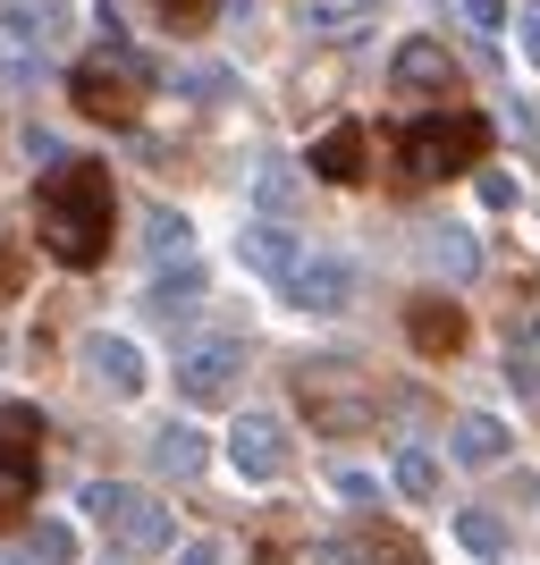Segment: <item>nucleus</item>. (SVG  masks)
Returning <instances> with one entry per match:
<instances>
[{
	"mask_svg": "<svg viewBox=\"0 0 540 565\" xmlns=\"http://www.w3.org/2000/svg\"><path fill=\"white\" fill-rule=\"evenodd\" d=\"M110 220H118V186L102 161H60L43 169V186H34V236H43L51 262H68V270H94L110 254Z\"/></svg>",
	"mask_w": 540,
	"mask_h": 565,
	"instance_id": "1",
	"label": "nucleus"
},
{
	"mask_svg": "<svg viewBox=\"0 0 540 565\" xmlns=\"http://www.w3.org/2000/svg\"><path fill=\"white\" fill-rule=\"evenodd\" d=\"M481 152H490V118L440 110V118H414V127L398 136V178H405V186H440V178L473 169Z\"/></svg>",
	"mask_w": 540,
	"mask_h": 565,
	"instance_id": "2",
	"label": "nucleus"
},
{
	"mask_svg": "<svg viewBox=\"0 0 540 565\" xmlns=\"http://www.w3.org/2000/svg\"><path fill=\"white\" fill-rule=\"evenodd\" d=\"M144 85H152V76H144V60L136 51H94V60H76V76H68V94H76V110L85 118H102V127H127V118L144 110Z\"/></svg>",
	"mask_w": 540,
	"mask_h": 565,
	"instance_id": "3",
	"label": "nucleus"
},
{
	"mask_svg": "<svg viewBox=\"0 0 540 565\" xmlns=\"http://www.w3.org/2000/svg\"><path fill=\"white\" fill-rule=\"evenodd\" d=\"M85 515L110 532L127 557H152V548H169V507L152 490H127V481H94L85 490Z\"/></svg>",
	"mask_w": 540,
	"mask_h": 565,
	"instance_id": "4",
	"label": "nucleus"
},
{
	"mask_svg": "<svg viewBox=\"0 0 540 565\" xmlns=\"http://www.w3.org/2000/svg\"><path fill=\"white\" fill-rule=\"evenodd\" d=\"M236 380H245V338L203 330V338H187V347H178V397H187V405L236 397Z\"/></svg>",
	"mask_w": 540,
	"mask_h": 565,
	"instance_id": "5",
	"label": "nucleus"
},
{
	"mask_svg": "<svg viewBox=\"0 0 540 565\" xmlns=\"http://www.w3.org/2000/svg\"><path fill=\"white\" fill-rule=\"evenodd\" d=\"M34 465H43V414L34 405H0V523L25 507Z\"/></svg>",
	"mask_w": 540,
	"mask_h": 565,
	"instance_id": "6",
	"label": "nucleus"
},
{
	"mask_svg": "<svg viewBox=\"0 0 540 565\" xmlns=\"http://www.w3.org/2000/svg\"><path fill=\"white\" fill-rule=\"evenodd\" d=\"M305 405H313V423L321 430H363L380 414L372 405V388H363V372H347V363H305Z\"/></svg>",
	"mask_w": 540,
	"mask_h": 565,
	"instance_id": "7",
	"label": "nucleus"
},
{
	"mask_svg": "<svg viewBox=\"0 0 540 565\" xmlns=\"http://www.w3.org/2000/svg\"><path fill=\"white\" fill-rule=\"evenodd\" d=\"M229 465H236V481H279V472L296 465L287 423H271V414H236V423H229Z\"/></svg>",
	"mask_w": 540,
	"mask_h": 565,
	"instance_id": "8",
	"label": "nucleus"
},
{
	"mask_svg": "<svg viewBox=\"0 0 540 565\" xmlns=\"http://www.w3.org/2000/svg\"><path fill=\"white\" fill-rule=\"evenodd\" d=\"M389 85H398V94H414V102L456 94V60H447V43H431V34L398 43V60H389Z\"/></svg>",
	"mask_w": 540,
	"mask_h": 565,
	"instance_id": "9",
	"label": "nucleus"
},
{
	"mask_svg": "<svg viewBox=\"0 0 540 565\" xmlns=\"http://www.w3.org/2000/svg\"><path fill=\"white\" fill-rule=\"evenodd\" d=\"M287 296H296L305 312H347V305H354V262H338V254H296Z\"/></svg>",
	"mask_w": 540,
	"mask_h": 565,
	"instance_id": "10",
	"label": "nucleus"
},
{
	"mask_svg": "<svg viewBox=\"0 0 540 565\" xmlns=\"http://www.w3.org/2000/svg\"><path fill=\"white\" fill-rule=\"evenodd\" d=\"M85 372H94L110 397H144V347H136V338H118V330L85 338Z\"/></svg>",
	"mask_w": 540,
	"mask_h": 565,
	"instance_id": "11",
	"label": "nucleus"
},
{
	"mask_svg": "<svg viewBox=\"0 0 540 565\" xmlns=\"http://www.w3.org/2000/svg\"><path fill=\"white\" fill-rule=\"evenodd\" d=\"M447 456H456V465H507V456H516V430L498 423V414H456V430H447Z\"/></svg>",
	"mask_w": 540,
	"mask_h": 565,
	"instance_id": "12",
	"label": "nucleus"
},
{
	"mask_svg": "<svg viewBox=\"0 0 540 565\" xmlns=\"http://www.w3.org/2000/svg\"><path fill=\"white\" fill-rule=\"evenodd\" d=\"M60 0H0V34L18 51H43V43H60Z\"/></svg>",
	"mask_w": 540,
	"mask_h": 565,
	"instance_id": "13",
	"label": "nucleus"
},
{
	"mask_svg": "<svg viewBox=\"0 0 540 565\" xmlns=\"http://www.w3.org/2000/svg\"><path fill=\"white\" fill-rule=\"evenodd\" d=\"M236 262L262 270V279H287V270H296V236L271 228V220H254V228H236Z\"/></svg>",
	"mask_w": 540,
	"mask_h": 565,
	"instance_id": "14",
	"label": "nucleus"
},
{
	"mask_svg": "<svg viewBox=\"0 0 540 565\" xmlns=\"http://www.w3.org/2000/svg\"><path fill=\"white\" fill-rule=\"evenodd\" d=\"M405 338H414L423 354H456V347H465V312L440 305V296H423V305L405 312Z\"/></svg>",
	"mask_w": 540,
	"mask_h": 565,
	"instance_id": "15",
	"label": "nucleus"
},
{
	"mask_svg": "<svg viewBox=\"0 0 540 565\" xmlns=\"http://www.w3.org/2000/svg\"><path fill=\"white\" fill-rule=\"evenodd\" d=\"M456 541H465V557H481V565L516 557V532H507V515H490V507H465V515H456Z\"/></svg>",
	"mask_w": 540,
	"mask_h": 565,
	"instance_id": "16",
	"label": "nucleus"
},
{
	"mask_svg": "<svg viewBox=\"0 0 540 565\" xmlns=\"http://www.w3.org/2000/svg\"><path fill=\"white\" fill-rule=\"evenodd\" d=\"M152 465H161V472H178V481H194V472L212 465V439H203L194 423H169L161 439H152Z\"/></svg>",
	"mask_w": 540,
	"mask_h": 565,
	"instance_id": "17",
	"label": "nucleus"
},
{
	"mask_svg": "<svg viewBox=\"0 0 540 565\" xmlns=\"http://www.w3.org/2000/svg\"><path fill=\"white\" fill-rule=\"evenodd\" d=\"M423 262L447 270V279H473V270H481V245H473V228H423Z\"/></svg>",
	"mask_w": 540,
	"mask_h": 565,
	"instance_id": "18",
	"label": "nucleus"
},
{
	"mask_svg": "<svg viewBox=\"0 0 540 565\" xmlns=\"http://www.w3.org/2000/svg\"><path fill=\"white\" fill-rule=\"evenodd\" d=\"M313 169L338 178V186H354V178H363V127H329V136L313 143Z\"/></svg>",
	"mask_w": 540,
	"mask_h": 565,
	"instance_id": "19",
	"label": "nucleus"
},
{
	"mask_svg": "<svg viewBox=\"0 0 540 565\" xmlns=\"http://www.w3.org/2000/svg\"><path fill=\"white\" fill-rule=\"evenodd\" d=\"M254 212L271 220V228H287V220H296V169H287V161H262V169H254Z\"/></svg>",
	"mask_w": 540,
	"mask_h": 565,
	"instance_id": "20",
	"label": "nucleus"
},
{
	"mask_svg": "<svg viewBox=\"0 0 540 565\" xmlns=\"http://www.w3.org/2000/svg\"><path fill=\"white\" fill-rule=\"evenodd\" d=\"M389 481H398V498H440V456L431 448H398V465H389Z\"/></svg>",
	"mask_w": 540,
	"mask_h": 565,
	"instance_id": "21",
	"label": "nucleus"
},
{
	"mask_svg": "<svg viewBox=\"0 0 540 565\" xmlns=\"http://www.w3.org/2000/svg\"><path fill=\"white\" fill-rule=\"evenodd\" d=\"M194 296H203V270H194V262H178V270H161V279H152V305H161V312L194 305Z\"/></svg>",
	"mask_w": 540,
	"mask_h": 565,
	"instance_id": "22",
	"label": "nucleus"
},
{
	"mask_svg": "<svg viewBox=\"0 0 540 565\" xmlns=\"http://www.w3.org/2000/svg\"><path fill=\"white\" fill-rule=\"evenodd\" d=\"M354 565H414V548L398 541V532H363V541H347Z\"/></svg>",
	"mask_w": 540,
	"mask_h": 565,
	"instance_id": "23",
	"label": "nucleus"
},
{
	"mask_svg": "<svg viewBox=\"0 0 540 565\" xmlns=\"http://www.w3.org/2000/svg\"><path fill=\"white\" fill-rule=\"evenodd\" d=\"M68 557H76V532L60 515H43L34 523V565H68Z\"/></svg>",
	"mask_w": 540,
	"mask_h": 565,
	"instance_id": "24",
	"label": "nucleus"
},
{
	"mask_svg": "<svg viewBox=\"0 0 540 565\" xmlns=\"http://www.w3.org/2000/svg\"><path fill=\"white\" fill-rule=\"evenodd\" d=\"M144 236H152V254H178V262H187V245H194V228H187V220H178V212H152V228H144Z\"/></svg>",
	"mask_w": 540,
	"mask_h": 565,
	"instance_id": "25",
	"label": "nucleus"
},
{
	"mask_svg": "<svg viewBox=\"0 0 540 565\" xmlns=\"http://www.w3.org/2000/svg\"><path fill=\"white\" fill-rule=\"evenodd\" d=\"M305 25H321V34H354V0H321V9H305Z\"/></svg>",
	"mask_w": 540,
	"mask_h": 565,
	"instance_id": "26",
	"label": "nucleus"
},
{
	"mask_svg": "<svg viewBox=\"0 0 540 565\" xmlns=\"http://www.w3.org/2000/svg\"><path fill=\"white\" fill-rule=\"evenodd\" d=\"M152 9H161V25H178V34L212 18V0H152Z\"/></svg>",
	"mask_w": 540,
	"mask_h": 565,
	"instance_id": "27",
	"label": "nucleus"
},
{
	"mask_svg": "<svg viewBox=\"0 0 540 565\" xmlns=\"http://www.w3.org/2000/svg\"><path fill=\"white\" fill-rule=\"evenodd\" d=\"M178 85H187L194 102H220V94H229V68H187Z\"/></svg>",
	"mask_w": 540,
	"mask_h": 565,
	"instance_id": "28",
	"label": "nucleus"
},
{
	"mask_svg": "<svg viewBox=\"0 0 540 565\" xmlns=\"http://www.w3.org/2000/svg\"><path fill=\"white\" fill-rule=\"evenodd\" d=\"M481 203H490V212H516V178H507V169H481Z\"/></svg>",
	"mask_w": 540,
	"mask_h": 565,
	"instance_id": "29",
	"label": "nucleus"
},
{
	"mask_svg": "<svg viewBox=\"0 0 540 565\" xmlns=\"http://www.w3.org/2000/svg\"><path fill=\"white\" fill-rule=\"evenodd\" d=\"M507 388H516V397H540V363L532 354H507Z\"/></svg>",
	"mask_w": 540,
	"mask_h": 565,
	"instance_id": "30",
	"label": "nucleus"
},
{
	"mask_svg": "<svg viewBox=\"0 0 540 565\" xmlns=\"http://www.w3.org/2000/svg\"><path fill=\"white\" fill-rule=\"evenodd\" d=\"M169 565H229V541H187Z\"/></svg>",
	"mask_w": 540,
	"mask_h": 565,
	"instance_id": "31",
	"label": "nucleus"
},
{
	"mask_svg": "<svg viewBox=\"0 0 540 565\" xmlns=\"http://www.w3.org/2000/svg\"><path fill=\"white\" fill-rule=\"evenodd\" d=\"M465 18L481 25V34H498V25H507V0H465Z\"/></svg>",
	"mask_w": 540,
	"mask_h": 565,
	"instance_id": "32",
	"label": "nucleus"
},
{
	"mask_svg": "<svg viewBox=\"0 0 540 565\" xmlns=\"http://www.w3.org/2000/svg\"><path fill=\"white\" fill-rule=\"evenodd\" d=\"M296 565H354V557H347V541H313Z\"/></svg>",
	"mask_w": 540,
	"mask_h": 565,
	"instance_id": "33",
	"label": "nucleus"
},
{
	"mask_svg": "<svg viewBox=\"0 0 540 565\" xmlns=\"http://www.w3.org/2000/svg\"><path fill=\"white\" fill-rule=\"evenodd\" d=\"M338 498H354V507H363V498H380V481H372V472H338Z\"/></svg>",
	"mask_w": 540,
	"mask_h": 565,
	"instance_id": "34",
	"label": "nucleus"
},
{
	"mask_svg": "<svg viewBox=\"0 0 540 565\" xmlns=\"http://www.w3.org/2000/svg\"><path fill=\"white\" fill-rule=\"evenodd\" d=\"M516 34H523V60L540 68V9H523V18H516Z\"/></svg>",
	"mask_w": 540,
	"mask_h": 565,
	"instance_id": "35",
	"label": "nucleus"
},
{
	"mask_svg": "<svg viewBox=\"0 0 540 565\" xmlns=\"http://www.w3.org/2000/svg\"><path fill=\"white\" fill-rule=\"evenodd\" d=\"M0 565H18V557H0Z\"/></svg>",
	"mask_w": 540,
	"mask_h": 565,
	"instance_id": "36",
	"label": "nucleus"
}]
</instances>
